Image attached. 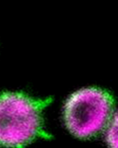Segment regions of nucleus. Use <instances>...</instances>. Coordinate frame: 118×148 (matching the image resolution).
Returning a JSON list of instances; mask_svg holds the SVG:
<instances>
[{"label": "nucleus", "instance_id": "1", "mask_svg": "<svg viewBox=\"0 0 118 148\" xmlns=\"http://www.w3.org/2000/svg\"><path fill=\"white\" fill-rule=\"evenodd\" d=\"M42 106L21 93L0 95V145L21 147L39 132Z\"/></svg>", "mask_w": 118, "mask_h": 148}, {"label": "nucleus", "instance_id": "2", "mask_svg": "<svg viewBox=\"0 0 118 148\" xmlns=\"http://www.w3.org/2000/svg\"><path fill=\"white\" fill-rule=\"evenodd\" d=\"M113 100L107 92L89 88L72 94L67 101L64 115L67 127L74 135L90 136L99 131L111 114Z\"/></svg>", "mask_w": 118, "mask_h": 148}, {"label": "nucleus", "instance_id": "3", "mask_svg": "<svg viewBox=\"0 0 118 148\" xmlns=\"http://www.w3.org/2000/svg\"><path fill=\"white\" fill-rule=\"evenodd\" d=\"M106 132V140L110 148H118L117 119L115 115L113 117Z\"/></svg>", "mask_w": 118, "mask_h": 148}]
</instances>
